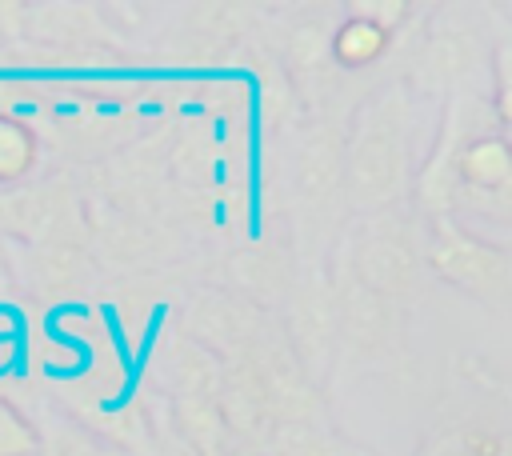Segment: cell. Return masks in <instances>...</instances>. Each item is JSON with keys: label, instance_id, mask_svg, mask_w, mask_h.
Returning a JSON list of instances; mask_svg holds the SVG:
<instances>
[{"label": "cell", "instance_id": "4", "mask_svg": "<svg viewBox=\"0 0 512 456\" xmlns=\"http://www.w3.org/2000/svg\"><path fill=\"white\" fill-rule=\"evenodd\" d=\"M388 48H392V32L380 28V24H372V20H364V16H356V12H352V16L336 28V36H332V56H336V64H344V68H368V64H376Z\"/></svg>", "mask_w": 512, "mask_h": 456}, {"label": "cell", "instance_id": "1", "mask_svg": "<svg viewBox=\"0 0 512 456\" xmlns=\"http://www.w3.org/2000/svg\"><path fill=\"white\" fill-rule=\"evenodd\" d=\"M424 256L428 268L464 296L488 308H512V248L476 236L452 216H432Z\"/></svg>", "mask_w": 512, "mask_h": 456}, {"label": "cell", "instance_id": "11", "mask_svg": "<svg viewBox=\"0 0 512 456\" xmlns=\"http://www.w3.org/2000/svg\"><path fill=\"white\" fill-rule=\"evenodd\" d=\"M476 456H512V436L496 428H476Z\"/></svg>", "mask_w": 512, "mask_h": 456}, {"label": "cell", "instance_id": "9", "mask_svg": "<svg viewBox=\"0 0 512 456\" xmlns=\"http://www.w3.org/2000/svg\"><path fill=\"white\" fill-rule=\"evenodd\" d=\"M460 208L512 224V176H508V180H504L496 192H488V196H468V200H460Z\"/></svg>", "mask_w": 512, "mask_h": 456}, {"label": "cell", "instance_id": "3", "mask_svg": "<svg viewBox=\"0 0 512 456\" xmlns=\"http://www.w3.org/2000/svg\"><path fill=\"white\" fill-rule=\"evenodd\" d=\"M400 172H404V148L396 136V120H388V128L380 136H372L360 152V184L368 196H388V192H396Z\"/></svg>", "mask_w": 512, "mask_h": 456}, {"label": "cell", "instance_id": "5", "mask_svg": "<svg viewBox=\"0 0 512 456\" xmlns=\"http://www.w3.org/2000/svg\"><path fill=\"white\" fill-rule=\"evenodd\" d=\"M428 64L436 68L440 80H460V76H468L476 64H484V40H476V28L444 32V36L428 48Z\"/></svg>", "mask_w": 512, "mask_h": 456}, {"label": "cell", "instance_id": "6", "mask_svg": "<svg viewBox=\"0 0 512 456\" xmlns=\"http://www.w3.org/2000/svg\"><path fill=\"white\" fill-rule=\"evenodd\" d=\"M36 160V136L24 120L0 116V180H20Z\"/></svg>", "mask_w": 512, "mask_h": 456}, {"label": "cell", "instance_id": "10", "mask_svg": "<svg viewBox=\"0 0 512 456\" xmlns=\"http://www.w3.org/2000/svg\"><path fill=\"white\" fill-rule=\"evenodd\" d=\"M352 12L372 20V24H380V28H388V32H396L404 24V16L412 12V4H404V0H368V4H356Z\"/></svg>", "mask_w": 512, "mask_h": 456}, {"label": "cell", "instance_id": "7", "mask_svg": "<svg viewBox=\"0 0 512 456\" xmlns=\"http://www.w3.org/2000/svg\"><path fill=\"white\" fill-rule=\"evenodd\" d=\"M492 104L504 128H512V36L492 52Z\"/></svg>", "mask_w": 512, "mask_h": 456}, {"label": "cell", "instance_id": "2", "mask_svg": "<svg viewBox=\"0 0 512 456\" xmlns=\"http://www.w3.org/2000/svg\"><path fill=\"white\" fill-rule=\"evenodd\" d=\"M512 176V140L504 132H484L460 148L456 160V180H460V200L468 196H488ZM456 200V204H460Z\"/></svg>", "mask_w": 512, "mask_h": 456}, {"label": "cell", "instance_id": "8", "mask_svg": "<svg viewBox=\"0 0 512 456\" xmlns=\"http://www.w3.org/2000/svg\"><path fill=\"white\" fill-rule=\"evenodd\" d=\"M32 444H36V436H32L28 420L8 400H0V456H28Z\"/></svg>", "mask_w": 512, "mask_h": 456}]
</instances>
